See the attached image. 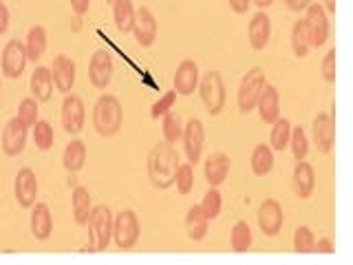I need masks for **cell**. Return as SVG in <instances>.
<instances>
[{"mask_svg": "<svg viewBox=\"0 0 353 265\" xmlns=\"http://www.w3.org/2000/svg\"><path fill=\"white\" fill-rule=\"evenodd\" d=\"M174 181H176V188H179L181 195H188L192 190L194 186V170H192V164H179V168H176V175H174Z\"/></svg>", "mask_w": 353, "mask_h": 265, "instance_id": "39", "label": "cell"}, {"mask_svg": "<svg viewBox=\"0 0 353 265\" xmlns=\"http://www.w3.org/2000/svg\"><path fill=\"white\" fill-rule=\"evenodd\" d=\"M18 117L25 121L27 126H33L38 121V104H36V97H25L20 102L18 108Z\"/></svg>", "mask_w": 353, "mask_h": 265, "instance_id": "40", "label": "cell"}, {"mask_svg": "<svg viewBox=\"0 0 353 265\" xmlns=\"http://www.w3.org/2000/svg\"><path fill=\"white\" fill-rule=\"evenodd\" d=\"M323 77L327 82H336V49H329L323 60Z\"/></svg>", "mask_w": 353, "mask_h": 265, "instance_id": "41", "label": "cell"}, {"mask_svg": "<svg viewBox=\"0 0 353 265\" xmlns=\"http://www.w3.org/2000/svg\"><path fill=\"white\" fill-rule=\"evenodd\" d=\"M221 208H223V199H221V193L216 190L214 186H210V190L203 195L201 202V210L208 219H216L221 215Z\"/></svg>", "mask_w": 353, "mask_h": 265, "instance_id": "35", "label": "cell"}, {"mask_svg": "<svg viewBox=\"0 0 353 265\" xmlns=\"http://www.w3.org/2000/svg\"><path fill=\"white\" fill-rule=\"evenodd\" d=\"M208 217L203 215L201 206H192L190 210H188L185 215V230H188V237H190L192 241H201L205 239L208 235Z\"/></svg>", "mask_w": 353, "mask_h": 265, "instance_id": "24", "label": "cell"}, {"mask_svg": "<svg viewBox=\"0 0 353 265\" xmlns=\"http://www.w3.org/2000/svg\"><path fill=\"white\" fill-rule=\"evenodd\" d=\"M290 146L294 150V157L301 161L307 157V150H309V139H307V132L303 126H296L292 128V135H290Z\"/></svg>", "mask_w": 353, "mask_h": 265, "instance_id": "37", "label": "cell"}, {"mask_svg": "<svg viewBox=\"0 0 353 265\" xmlns=\"http://www.w3.org/2000/svg\"><path fill=\"white\" fill-rule=\"evenodd\" d=\"M314 246H316L314 232L307 226H298L294 232V250L301 254H309V252H314Z\"/></svg>", "mask_w": 353, "mask_h": 265, "instance_id": "36", "label": "cell"}, {"mask_svg": "<svg viewBox=\"0 0 353 265\" xmlns=\"http://www.w3.org/2000/svg\"><path fill=\"white\" fill-rule=\"evenodd\" d=\"M199 93H201V102L210 115H219L225 106V86L221 80L219 71H208L201 82H199Z\"/></svg>", "mask_w": 353, "mask_h": 265, "instance_id": "4", "label": "cell"}, {"mask_svg": "<svg viewBox=\"0 0 353 265\" xmlns=\"http://www.w3.org/2000/svg\"><path fill=\"white\" fill-rule=\"evenodd\" d=\"M51 91H53V75H51V69L47 66H38L36 71L31 73V93L36 99H49L51 97Z\"/></svg>", "mask_w": 353, "mask_h": 265, "instance_id": "25", "label": "cell"}, {"mask_svg": "<svg viewBox=\"0 0 353 265\" xmlns=\"http://www.w3.org/2000/svg\"><path fill=\"white\" fill-rule=\"evenodd\" d=\"M132 31H135V38L141 47H150L157 38V20L150 14V9L141 7L135 14V25H132Z\"/></svg>", "mask_w": 353, "mask_h": 265, "instance_id": "17", "label": "cell"}, {"mask_svg": "<svg viewBox=\"0 0 353 265\" xmlns=\"http://www.w3.org/2000/svg\"><path fill=\"white\" fill-rule=\"evenodd\" d=\"M312 132H314V144H316L318 153H329L331 146H334V139H336L334 117L329 113H318L314 117Z\"/></svg>", "mask_w": 353, "mask_h": 265, "instance_id": "12", "label": "cell"}, {"mask_svg": "<svg viewBox=\"0 0 353 265\" xmlns=\"http://www.w3.org/2000/svg\"><path fill=\"white\" fill-rule=\"evenodd\" d=\"M51 228H53V221H51V213H49L47 204H36V208H33V213H31V232H33V237L40 239V241L49 239Z\"/></svg>", "mask_w": 353, "mask_h": 265, "instance_id": "23", "label": "cell"}, {"mask_svg": "<svg viewBox=\"0 0 353 265\" xmlns=\"http://www.w3.org/2000/svg\"><path fill=\"white\" fill-rule=\"evenodd\" d=\"M62 159H64V168L69 170V173L80 170L82 166H84V159H86V146H84V141L82 139H71L69 144H66Z\"/></svg>", "mask_w": 353, "mask_h": 265, "instance_id": "27", "label": "cell"}, {"mask_svg": "<svg viewBox=\"0 0 353 265\" xmlns=\"http://www.w3.org/2000/svg\"><path fill=\"white\" fill-rule=\"evenodd\" d=\"M292 47H294V53L298 55V58H305L307 51L312 49V38H309L305 20H296L294 22V27H292Z\"/></svg>", "mask_w": 353, "mask_h": 265, "instance_id": "32", "label": "cell"}, {"mask_svg": "<svg viewBox=\"0 0 353 265\" xmlns=\"http://www.w3.org/2000/svg\"><path fill=\"white\" fill-rule=\"evenodd\" d=\"M93 124L102 137H113L121 126V104L115 95H102L93 108Z\"/></svg>", "mask_w": 353, "mask_h": 265, "instance_id": "2", "label": "cell"}, {"mask_svg": "<svg viewBox=\"0 0 353 265\" xmlns=\"http://www.w3.org/2000/svg\"><path fill=\"white\" fill-rule=\"evenodd\" d=\"M325 11H331V14H336V0H325Z\"/></svg>", "mask_w": 353, "mask_h": 265, "instance_id": "49", "label": "cell"}, {"mask_svg": "<svg viewBox=\"0 0 353 265\" xmlns=\"http://www.w3.org/2000/svg\"><path fill=\"white\" fill-rule=\"evenodd\" d=\"M256 108L261 113V119L268 121V124H272L274 119H279V88H276L274 84H268L265 82L261 93H259V99H256Z\"/></svg>", "mask_w": 353, "mask_h": 265, "instance_id": "18", "label": "cell"}, {"mask_svg": "<svg viewBox=\"0 0 353 265\" xmlns=\"http://www.w3.org/2000/svg\"><path fill=\"white\" fill-rule=\"evenodd\" d=\"M250 44L254 49H265L268 47V42H270V36H272V20L270 16L265 14V11H256L250 22Z\"/></svg>", "mask_w": 353, "mask_h": 265, "instance_id": "19", "label": "cell"}, {"mask_svg": "<svg viewBox=\"0 0 353 265\" xmlns=\"http://www.w3.org/2000/svg\"><path fill=\"white\" fill-rule=\"evenodd\" d=\"M172 84H174V93H179V95L194 93V88L199 84V64L194 60L179 62L172 77Z\"/></svg>", "mask_w": 353, "mask_h": 265, "instance_id": "15", "label": "cell"}, {"mask_svg": "<svg viewBox=\"0 0 353 265\" xmlns=\"http://www.w3.org/2000/svg\"><path fill=\"white\" fill-rule=\"evenodd\" d=\"M7 27H9V11L3 3H0V33H5Z\"/></svg>", "mask_w": 353, "mask_h": 265, "instance_id": "45", "label": "cell"}, {"mask_svg": "<svg viewBox=\"0 0 353 265\" xmlns=\"http://www.w3.org/2000/svg\"><path fill=\"white\" fill-rule=\"evenodd\" d=\"M51 75H53V84L58 86V91L69 93L75 82V64L71 62V58H66V55H58V58L53 60Z\"/></svg>", "mask_w": 353, "mask_h": 265, "instance_id": "20", "label": "cell"}, {"mask_svg": "<svg viewBox=\"0 0 353 265\" xmlns=\"http://www.w3.org/2000/svg\"><path fill=\"white\" fill-rule=\"evenodd\" d=\"M25 49H27V58H29V60L36 62V60L42 58L44 49H47V31H44V27L36 25V27H31V29H29Z\"/></svg>", "mask_w": 353, "mask_h": 265, "instance_id": "29", "label": "cell"}, {"mask_svg": "<svg viewBox=\"0 0 353 265\" xmlns=\"http://www.w3.org/2000/svg\"><path fill=\"white\" fill-rule=\"evenodd\" d=\"M274 168V150L272 146H268V144H256L252 150V170L254 175H268L272 173Z\"/></svg>", "mask_w": 353, "mask_h": 265, "instance_id": "26", "label": "cell"}, {"mask_svg": "<svg viewBox=\"0 0 353 265\" xmlns=\"http://www.w3.org/2000/svg\"><path fill=\"white\" fill-rule=\"evenodd\" d=\"M106 3H115V0H106Z\"/></svg>", "mask_w": 353, "mask_h": 265, "instance_id": "50", "label": "cell"}, {"mask_svg": "<svg viewBox=\"0 0 353 265\" xmlns=\"http://www.w3.org/2000/svg\"><path fill=\"white\" fill-rule=\"evenodd\" d=\"M161 130H163V137L168 144L179 141L181 135H183V121H181L179 113H172V110H168V113L163 115Z\"/></svg>", "mask_w": 353, "mask_h": 265, "instance_id": "34", "label": "cell"}, {"mask_svg": "<svg viewBox=\"0 0 353 265\" xmlns=\"http://www.w3.org/2000/svg\"><path fill=\"white\" fill-rule=\"evenodd\" d=\"M250 3L252 0H230V7L236 11V14H245L250 9Z\"/></svg>", "mask_w": 353, "mask_h": 265, "instance_id": "44", "label": "cell"}, {"mask_svg": "<svg viewBox=\"0 0 353 265\" xmlns=\"http://www.w3.org/2000/svg\"><path fill=\"white\" fill-rule=\"evenodd\" d=\"M113 237L117 248L128 250L137 243L139 239V221L132 210H121V213L113 219Z\"/></svg>", "mask_w": 353, "mask_h": 265, "instance_id": "6", "label": "cell"}, {"mask_svg": "<svg viewBox=\"0 0 353 265\" xmlns=\"http://www.w3.org/2000/svg\"><path fill=\"white\" fill-rule=\"evenodd\" d=\"M230 173V157L225 153H210L205 159V179L210 186H221Z\"/></svg>", "mask_w": 353, "mask_h": 265, "instance_id": "22", "label": "cell"}, {"mask_svg": "<svg viewBox=\"0 0 353 265\" xmlns=\"http://www.w3.org/2000/svg\"><path fill=\"white\" fill-rule=\"evenodd\" d=\"M27 124L22 121L20 117L9 119L5 128H3V150L7 155H18L25 148V141H27Z\"/></svg>", "mask_w": 353, "mask_h": 265, "instance_id": "14", "label": "cell"}, {"mask_svg": "<svg viewBox=\"0 0 353 265\" xmlns=\"http://www.w3.org/2000/svg\"><path fill=\"white\" fill-rule=\"evenodd\" d=\"M272 132H270V141H272V150H285L290 146V135H292V121L290 119H274L272 121Z\"/></svg>", "mask_w": 353, "mask_h": 265, "instance_id": "31", "label": "cell"}, {"mask_svg": "<svg viewBox=\"0 0 353 265\" xmlns=\"http://www.w3.org/2000/svg\"><path fill=\"white\" fill-rule=\"evenodd\" d=\"M314 252L331 254V252H334V246H331V241H329V239H318V243L314 246Z\"/></svg>", "mask_w": 353, "mask_h": 265, "instance_id": "43", "label": "cell"}, {"mask_svg": "<svg viewBox=\"0 0 353 265\" xmlns=\"http://www.w3.org/2000/svg\"><path fill=\"white\" fill-rule=\"evenodd\" d=\"M62 124L64 130L75 135L84 126V104L77 95H66L62 104Z\"/></svg>", "mask_w": 353, "mask_h": 265, "instance_id": "16", "label": "cell"}, {"mask_svg": "<svg viewBox=\"0 0 353 265\" xmlns=\"http://www.w3.org/2000/svg\"><path fill=\"white\" fill-rule=\"evenodd\" d=\"M88 246L84 250L88 252H99V250H106L110 237H113V215L106 206H97L91 210V217H88Z\"/></svg>", "mask_w": 353, "mask_h": 265, "instance_id": "3", "label": "cell"}, {"mask_svg": "<svg viewBox=\"0 0 353 265\" xmlns=\"http://www.w3.org/2000/svg\"><path fill=\"white\" fill-rule=\"evenodd\" d=\"M73 215H75V221L77 224H86L88 217H91V210H93V204H91V195H88L86 188L77 186L73 190Z\"/></svg>", "mask_w": 353, "mask_h": 265, "instance_id": "30", "label": "cell"}, {"mask_svg": "<svg viewBox=\"0 0 353 265\" xmlns=\"http://www.w3.org/2000/svg\"><path fill=\"white\" fill-rule=\"evenodd\" d=\"M88 77H91V82L97 86V88H106L110 77H113V58H110V53L99 49L93 53L91 58V64H88Z\"/></svg>", "mask_w": 353, "mask_h": 265, "instance_id": "13", "label": "cell"}, {"mask_svg": "<svg viewBox=\"0 0 353 265\" xmlns=\"http://www.w3.org/2000/svg\"><path fill=\"white\" fill-rule=\"evenodd\" d=\"M27 64V49L20 40H9L3 49V73L7 77H20Z\"/></svg>", "mask_w": 353, "mask_h": 265, "instance_id": "10", "label": "cell"}, {"mask_svg": "<svg viewBox=\"0 0 353 265\" xmlns=\"http://www.w3.org/2000/svg\"><path fill=\"white\" fill-rule=\"evenodd\" d=\"M230 243H232V250L234 252H245L252 246V230H250L248 221H236L234 228H232Z\"/></svg>", "mask_w": 353, "mask_h": 265, "instance_id": "33", "label": "cell"}, {"mask_svg": "<svg viewBox=\"0 0 353 265\" xmlns=\"http://www.w3.org/2000/svg\"><path fill=\"white\" fill-rule=\"evenodd\" d=\"M179 168V153L174 150L172 144L159 141L157 146H152L148 155V177L154 188H170L174 184V175Z\"/></svg>", "mask_w": 353, "mask_h": 265, "instance_id": "1", "label": "cell"}, {"mask_svg": "<svg viewBox=\"0 0 353 265\" xmlns=\"http://www.w3.org/2000/svg\"><path fill=\"white\" fill-rule=\"evenodd\" d=\"M174 97H176L174 91L163 93V97L159 99L157 104L152 106V117H159V115H165V113H168V110L172 108V104H174Z\"/></svg>", "mask_w": 353, "mask_h": 265, "instance_id": "42", "label": "cell"}, {"mask_svg": "<svg viewBox=\"0 0 353 265\" xmlns=\"http://www.w3.org/2000/svg\"><path fill=\"white\" fill-rule=\"evenodd\" d=\"M14 193L20 206H33L36 204V197H38V179H36V173L31 168H20L16 175V181H14Z\"/></svg>", "mask_w": 353, "mask_h": 265, "instance_id": "11", "label": "cell"}, {"mask_svg": "<svg viewBox=\"0 0 353 265\" xmlns=\"http://www.w3.org/2000/svg\"><path fill=\"white\" fill-rule=\"evenodd\" d=\"M113 18L121 33L132 31V25H135V7H132V0H115Z\"/></svg>", "mask_w": 353, "mask_h": 265, "instance_id": "28", "label": "cell"}, {"mask_svg": "<svg viewBox=\"0 0 353 265\" xmlns=\"http://www.w3.org/2000/svg\"><path fill=\"white\" fill-rule=\"evenodd\" d=\"M283 206L276 199H265L259 208V226L265 237H276L283 228Z\"/></svg>", "mask_w": 353, "mask_h": 265, "instance_id": "9", "label": "cell"}, {"mask_svg": "<svg viewBox=\"0 0 353 265\" xmlns=\"http://www.w3.org/2000/svg\"><path fill=\"white\" fill-rule=\"evenodd\" d=\"M292 184H294V190L298 197H312L314 193V186H316V175H314V168L309 161H298L294 166V173H292Z\"/></svg>", "mask_w": 353, "mask_h": 265, "instance_id": "21", "label": "cell"}, {"mask_svg": "<svg viewBox=\"0 0 353 265\" xmlns=\"http://www.w3.org/2000/svg\"><path fill=\"white\" fill-rule=\"evenodd\" d=\"M287 7L294 9V11H301V9H307L309 5H312V0H285Z\"/></svg>", "mask_w": 353, "mask_h": 265, "instance_id": "46", "label": "cell"}, {"mask_svg": "<svg viewBox=\"0 0 353 265\" xmlns=\"http://www.w3.org/2000/svg\"><path fill=\"white\" fill-rule=\"evenodd\" d=\"M33 141L40 150H49L53 144V128L49 121H36L33 124Z\"/></svg>", "mask_w": 353, "mask_h": 265, "instance_id": "38", "label": "cell"}, {"mask_svg": "<svg viewBox=\"0 0 353 265\" xmlns=\"http://www.w3.org/2000/svg\"><path fill=\"white\" fill-rule=\"evenodd\" d=\"M88 5H91V0H71V7L75 14H84V11H88Z\"/></svg>", "mask_w": 353, "mask_h": 265, "instance_id": "47", "label": "cell"}, {"mask_svg": "<svg viewBox=\"0 0 353 265\" xmlns=\"http://www.w3.org/2000/svg\"><path fill=\"white\" fill-rule=\"evenodd\" d=\"M252 3L256 5V7H261V9H265V7H270L274 0H252Z\"/></svg>", "mask_w": 353, "mask_h": 265, "instance_id": "48", "label": "cell"}, {"mask_svg": "<svg viewBox=\"0 0 353 265\" xmlns=\"http://www.w3.org/2000/svg\"><path fill=\"white\" fill-rule=\"evenodd\" d=\"M183 148L190 164H196L201 159V153H203V137H205V130H203V121L199 117H190L183 124Z\"/></svg>", "mask_w": 353, "mask_h": 265, "instance_id": "8", "label": "cell"}, {"mask_svg": "<svg viewBox=\"0 0 353 265\" xmlns=\"http://www.w3.org/2000/svg\"><path fill=\"white\" fill-rule=\"evenodd\" d=\"M305 25L309 31V38H312V47H323L329 38V18H327L325 7L318 5V3L309 5Z\"/></svg>", "mask_w": 353, "mask_h": 265, "instance_id": "7", "label": "cell"}, {"mask_svg": "<svg viewBox=\"0 0 353 265\" xmlns=\"http://www.w3.org/2000/svg\"><path fill=\"white\" fill-rule=\"evenodd\" d=\"M265 84V71L261 66H254L250 69L245 75H243V80L239 84V108L243 113H250L252 108H256V99H259V93Z\"/></svg>", "mask_w": 353, "mask_h": 265, "instance_id": "5", "label": "cell"}]
</instances>
